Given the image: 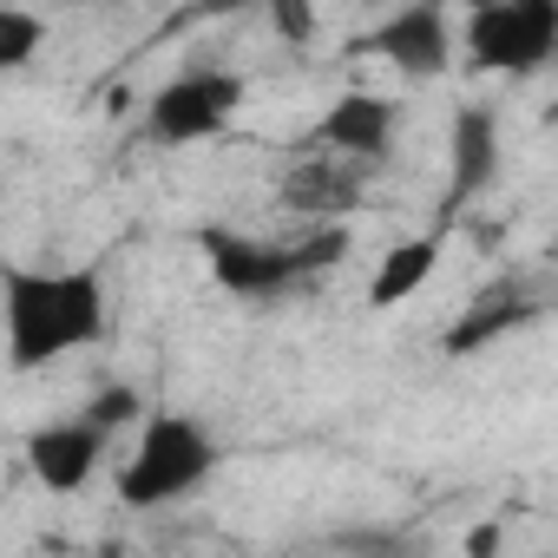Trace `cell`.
<instances>
[{
    "instance_id": "cell-1",
    "label": "cell",
    "mask_w": 558,
    "mask_h": 558,
    "mask_svg": "<svg viewBox=\"0 0 558 558\" xmlns=\"http://www.w3.org/2000/svg\"><path fill=\"white\" fill-rule=\"evenodd\" d=\"M0 323H8V368L34 375L60 355L106 342V276L99 269H27L0 276Z\"/></svg>"
},
{
    "instance_id": "cell-2",
    "label": "cell",
    "mask_w": 558,
    "mask_h": 558,
    "mask_svg": "<svg viewBox=\"0 0 558 558\" xmlns=\"http://www.w3.org/2000/svg\"><path fill=\"white\" fill-rule=\"evenodd\" d=\"M217 460H223V447L210 440L204 421H191V414H151L138 427V447L119 466V499L132 512L178 506V499H191L217 473Z\"/></svg>"
},
{
    "instance_id": "cell-3",
    "label": "cell",
    "mask_w": 558,
    "mask_h": 558,
    "mask_svg": "<svg viewBox=\"0 0 558 558\" xmlns=\"http://www.w3.org/2000/svg\"><path fill=\"white\" fill-rule=\"evenodd\" d=\"M460 53L473 73L532 80L558 66V0H486L460 27Z\"/></svg>"
},
{
    "instance_id": "cell-4",
    "label": "cell",
    "mask_w": 558,
    "mask_h": 558,
    "mask_svg": "<svg viewBox=\"0 0 558 558\" xmlns=\"http://www.w3.org/2000/svg\"><path fill=\"white\" fill-rule=\"evenodd\" d=\"M243 80L230 66H184L178 80H165L145 106V138L151 145H197L217 138L236 112H243Z\"/></svg>"
},
{
    "instance_id": "cell-5",
    "label": "cell",
    "mask_w": 558,
    "mask_h": 558,
    "mask_svg": "<svg viewBox=\"0 0 558 558\" xmlns=\"http://www.w3.org/2000/svg\"><path fill=\"white\" fill-rule=\"evenodd\" d=\"M197 250L210 263V283L236 303H269V296L296 290L290 243H269V236H250V230H230V223H204Z\"/></svg>"
},
{
    "instance_id": "cell-6",
    "label": "cell",
    "mask_w": 558,
    "mask_h": 558,
    "mask_svg": "<svg viewBox=\"0 0 558 558\" xmlns=\"http://www.w3.org/2000/svg\"><path fill=\"white\" fill-rule=\"evenodd\" d=\"M395 125H401V106L368 93V86H349L303 138V151H329V158H349V165H381L395 151Z\"/></svg>"
},
{
    "instance_id": "cell-7",
    "label": "cell",
    "mask_w": 558,
    "mask_h": 558,
    "mask_svg": "<svg viewBox=\"0 0 558 558\" xmlns=\"http://www.w3.org/2000/svg\"><path fill=\"white\" fill-rule=\"evenodd\" d=\"M355 53L388 60L401 80H440L453 66V27H447L440 8H395L388 21H375L355 40Z\"/></svg>"
},
{
    "instance_id": "cell-8",
    "label": "cell",
    "mask_w": 558,
    "mask_h": 558,
    "mask_svg": "<svg viewBox=\"0 0 558 558\" xmlns=\"http://www.w3.org/2000/svg\"><path fill=\"white\" fill-rule=\"evenodd\" d=\"M499 178V112L486 99H466L453 106V125H447V197H440V217L453 223L473 197H486Z\"/></svg>"
},
{
    "instance_id": "cell-9",
    "label": "cell",
    "mask_w": 558,
    "mask_h": 558,
    "mask_svg": "<svg viewBox=\"0 0 558 558\" xmlns=\"http://www.w3.org/2000/svg\"><path fill=\"white\" fill-rule=\"evenodd\" d=\"M532 323H538V296L519 283V276H499V283L473 290V303L447 323L440 355L466 362V355H480V349H493V342H506V336H519V329H532Z\"/></svg>"
},
{
    "instance_id": "cell-10",
    "label": "cell",
    "mask_w": 558,
    "mask_h": 558,
    "mask_svg": "<svg viewBox=\"0 0 558 558\" xmlns=\"http://www.w3.org/2000/svg\"><path fill=\"white\" fill-rule=\"evenodd\" d=\"M362 191H368V165H349V158H296L290 171H283V191H276V197H283V210L290 217H303L310 230L316 223H349V210L362 204Z\"/></svg>"
},
{
    "instance_id": "cell-11",
    "label": "cell",
    "mask_w": 558,
    "mask_h": 558,
    "mask_svg": "<svg viewBox=\"0 0 558 558\" xmlns=\"http://www.w3.org/2000/svg\"><path fill=\"white\" fill-rule=\"evenodd\" d=\"M99 453H106V440H99L80 414H73V421H47V427L27 434V473H34L53 499L86 493V480L99 473Z\"/></svg>"
},
{
    "instance_id": "cell-12",
    "label": "cell",
    "mask_w": 558,
    "mask_h": 558,
    "mask_svg": "<svg viewBox=\"0 0 558 558\" xmlns=\"http://www.w3.org/2000/svg\"><path fill=\"white\" fill-rule=\"evenodd\" d=\"M434 269H440V230L388 243V256H381L375 276H368V310H401L408 296L427 290V276H434Z\"/></svg>"
},
{
    "instance_id": "cell-13",
    "label": "cell",
    "mask_w": 558,
    "mask_h": 558,
    "mask_svg": "<svg viewBox=\"0 0 558 558\" xmlns=\"http://www.w3.org/2000/svg\"><path fill=\"white\" fill-rule=\"evenodd\" d=\"M329 545L342 558H427V532H408V525H342L329 532Z\"/></svg>"
},
{
    "instance_id": "cell-14",
    "label": "cell",
    "mask_w": 558,
    "mask_h": 558,
    "mask_svg": "<svg viewBox=\"0 0 558 558\" xmlns=\"http://www.w3.org/2000/svg\"><path fill=\"white\" fill-rule=\"evenodd\" d=\"M355 250V230L349 223H316L290 243V263H296V283H316V276H329L342 256Z\"/></svg>"
},
{
    "instance_id": "cell-15",
    "label": "cell",
    "mask_w": 558,
    "mask_h": 558,
    "mask_svg": "<svg viewBox=\"0 0 558 558\" xmlns=\"http://www.w3.org/2000/svg\"><path fill=\"white\" fill-rule=\"evenodd\" d=\"M80 421H86V427H93L99 440H112V434H125L132 421L145 427L151 414H145V395H138L132 381H106V388H99V395H93V401L80 408Z\"/></svg>"
},
{
    "instance_id": "cell-16",
    "label": "cell",
    "mask_w": 558,
    "mask_h": 558,
    "mask_svg": "<svg viewBox=\"0 0 558 558\" xmlns=\"http://www.w3.org/2000/svg\"><path fill=\"white\" fill-rule=\"evenodd\" d=\"M47 47V21L27 8H0V73H21Z\"/></svg>"
},
{
    "instance_id": "cell-17",
    "label": "cell",
    "mask_w": 558,
    "mask_h": 558,
    "mask_svg": "<svg viewBox=\"0 0 558 558\" xmlns=\"http://www.w3.org/2000/svg\"><path fill=\"white\" fill-rule=\"evenodd\" d=\"M269 27H276V40H290V47H310L316 40V8H303V0H269Z\"/></svg>"
},
{
    "instance_id": "cell-18",
    "label": "cell",
    "mask_w": 558,
    "mask_h": 558,
    "mask_svg": "<svg viewBox=\"0 0 558 558\" xmlns=\"http://www.w3.org/2000/svg\"><path fill=\"white\" fill-rule=\"evenodd\" d=\"M499 545H506V525L499 519H486V525L466 532V558H499Z\"/></svg>"
}]
</instances>
